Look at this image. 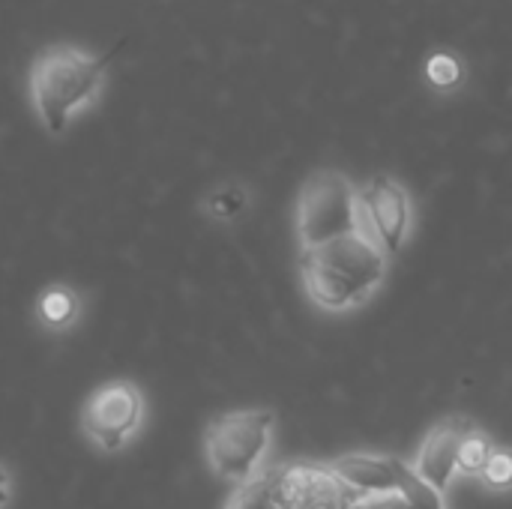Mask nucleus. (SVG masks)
<instances>
[{"instance_id":"9b49d317","label":"nucleus","mask_w":512,"mask_h":509,"mask_svg":"<svg viewBox=\"0 0 512 509\" xmlns=\"http://www.w3.org/2000/svg\"><path fill=\"white\" fill-rule=\"evenodd\" d=\"M426 81L435 87V90H456L462 81H465V60L456 54V51H435L426 57V69H423Z\"/></svg>"},{"instance_id":"4468645a","label":"nucleus","mask_w":512,"mask_h":509,"mask_svg":"<svg viewBox=\"0 0 512 509\" xmlns=\"http://www.w3.org/2000/svg\"><path fill=\"white\" fill-rule=\"evenodd\" d=\"M480 477H483V483H486L489 489H495V492H507V489H512V450L495 447L492 456H489V462H486V468L480 471Z\"/></svg>"},{"instance_id":"20e7f679","label":"nucleus","mask_w":512,"mask_h":509,"mask_svg":"<svg viewBox=\"0 0 512 509\" xmlns=\"http://www.w3.org/2000/svg\"><path fill=\"white\" fill-rule=\"evenodd\" d=\"M273 411H228L207 426L204 453L210 471L234 486L249 483L261 471V459L273 438Z\"/></svg>"},{"instance_id":"2eb2a0df","label":"nucleus","mask_w":512,"mask_h":509,"mask_svg":"<svg viewBox=\"0 0 512 509\" xmlns=\"http://www.w3.org/2000/svg\"><path fill=\"white\" fill-rule=\"evenodd\" d=\"M351 509H414L411 501L399 492H378V495H363Z\"/></svg>"},{"instance_id":"f03ea898","label":"nucleus","mask_w":512,"mask_h":509,"mask_svg":"<svg viewBox=\"0 0 512 509\" xmlns=\"http://www.w3.org/2000/svg\"><path fill=\"white\" fill-rule=\"evenodd\" d=\"M297 264L312 303L330 312L363 303L387 276V252L369 231L303 249Z\"/></svg>"},{"instance_id":"423d86ee","label":"nucleus","mask_w":512,"mask_h":509,"mask_svg":"<svg viewBox=\"0 0 512 509\" xmlns=\"http://www.w3.org/2000/svg\"><path fill=\"white\" fill-rule=\"evenodd\" d=\"M276 509H351L363 495L351 489L333 468L279 465L273 480Z\"/></svg>"},{"instance_id":"7ed1b4c3","label":"nucleus","mask_w":512,"mask_h":509,"mask_svg":"<svg viewBox=\"0 0 512 509\" xmlns=\"http://www.w3.org/2000/svg\"><path fill=\"white\" fill-rule=\"evenodd\" d=\"M366 231L360 192L339 171H315L297 198V237L300 252L333 243L339 237Z\"/></svg>"},{"instance_id":"1a4fd4ad","label":"nucleus","mask_w":512,"mask_h":509,"mask_svg":"<svg viewBox=\"0 0 512 509\" xmlns=\"http://www.w3.org/2000/svg\"><path fill=\"white\" fill-rule=\"evenodd\" d=\"M84 312V300L78 294V288H72L69 282H51L39 291L36 303H33V318L36 324L51 333V336H63L69 333Z\"/></svg>"},{"instance_id":"9d476101","label":"nucleus","mask_w":512,"mask_h":509,"mask_svg":"<svg viewBox=\"0 0 512 509\" xmlns=\"http://www.w3.org/2000/svg\"><path fill=\"white\" fill-rule=\"evenodd\" d=\"M249 204V192L240 183H222L213 192H207V198L201 201L204 213L216 222H231L237 219Z\"/></svg>"},{"instance_id":"6e6552de","label":"nucleus","mask_w":512,"mask_h":509,"mask_svg":"<svg viewBox=\"0 0 512 509\" xmlns=\"http://www.w3.org/2000/svg\"><path fill=\"white\" fill-rule=\"evenodd\" d=\"M471 432H477V429H474V423L468 417H447L444 423H438V426L429 429V435L423 441V450L417 456L414 471L438 495L456 477V471H459V447H462V441Z\"/></svg>"},{"instance_id":"dca6fc26","label":"nucleus","mask_w":512,"mask_h":509,"mask_svg":"<svg viewBox=\"0 0 512 509\" xmlns=\"http://www.w3.org/2000/svg\"><path fill=\"white\" fill-rule=\"evenodd\" d=\"M9 498H12V486H9V474H6V468L0 465V509L9 504Z\"/></svg>"},{"instance_id":"ddd939ff","label":"nucleus","mask_w":512,"mask_h":509,"mask_svg":"<svg viewBox=\"0 0 512 509\" xmlns=\"http://www.w3.org/2000/svg\"><path fill=\"white\" fill-rule=\"evenodd\" d=\"M492 450H495V447L489 444L486 435L471 432V435L462 441V447H459V471H462V474H480V471L486 468Z\"/></svg>"},{"instance_id":"0eeeda50","label":"nucleus","mask_w":512,"mask_h":509,"mask_svg":"<svg viewBox=\"0 0 512 509\" xmlns=\"http://www.w3.org/2000/svg\"><path fill=\"white\" fill-rule=\"evenodd\" d=\"M360 210L366 231H372V240L387 255H396L411 228V198L405 186L387 174H375L360 189Z\"/></svg>"},{"instance_id":"39448f33","label":"nucleus","mask_w":512,"mask_h":509,"mask_svg":"<svg viewBox=\"0 0 512 509\" xmlns=\"http://www.w3.org/2000/svg\"><path fill=\"white\" fill-rule=\"evenodd\" d=\"M78 423L96 450L120 453L144 423V393L126 378L105 381L81 405Z\"/></svg>"},{"instance_id":"f257e3e1","label":"nucleus","mask_w":512,"mask_h":509,"mask_svg":"<svg viewBox=\"0 0 512 509\" xmlns=\"http://www.w3.org/2000/svg\"><path fill=\"white\" fill-rule=\"evenodd\" d=\"M108 75V54H93L69 42L45 45L27 69L30 105L51 135H63L69 123L96 105Z\"/></svg>"},{"instance_id":"f8f14e48","label":"nucleus","mask_w":512,"mask_h":509,"mask_svg":"<svg viewBox=\"0 0 512 509\" xmlns=\"http://www.w3.org/2000/svg\"><path fill=\"white\" fill-rule=\"evenodd\" d=\"M273 480H276V468L258 471L249 483L237 486V492H234L228 509H276Z\"/></svg>"}]
</instances>
